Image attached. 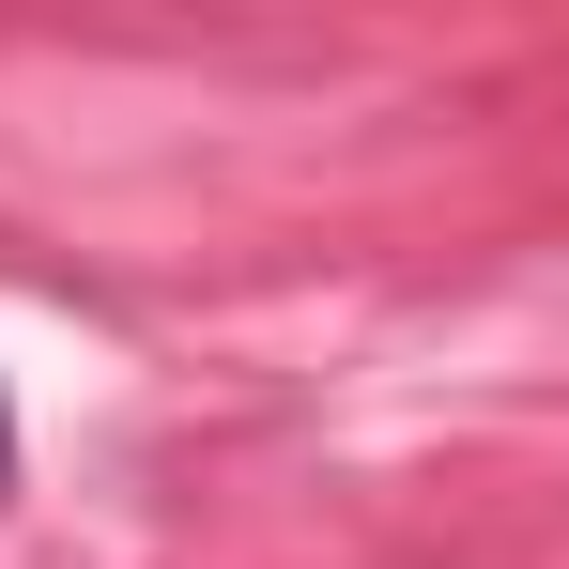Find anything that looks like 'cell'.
I'll use <instances>...</instances> for the list:
<instances>
[{"label": "cell", "instance_id": "cell-1", "mask_svg": "<svg viewBox=\"0 0 569 569\" xmlns=\"http://www.w3.org/2000/svg\"><path fill=\"white\" fill-rule=\"evenodd\" d=\"M0 477H16V400H0Z\"/></svg>", "mask_w": 569, "mask_h": 569}]
</instances>
